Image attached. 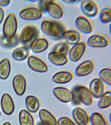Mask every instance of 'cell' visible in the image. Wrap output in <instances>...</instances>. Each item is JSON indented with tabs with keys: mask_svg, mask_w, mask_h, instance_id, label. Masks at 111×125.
Returning a JSON list of instances; mask_svg holds the SVG:
<instances>
[{
	"mask_svg": "<svg viewBox=\"0 0 111 125\" xmlns=\"http://www.w3.org/2000/svg\"><path fill=\"white\" fill-rule=\"evenodd\" d=\"M42 32L52 40H60L64 38L66 31L64 25L57 21L52 20H44L41 25Z\"/></svg>",
	"mask_w": 111,
	"mask_h": 125,
	"instance_id": "obj_1",
	"label": "cell"
},
{
	"mask_svg": "<svg viewBox=\"0 0 111 125\" xmlns=\"http://www.w3.org/2000/svg\"><path fill=\"white\" fill-rule=\"evenodd\" d=\"M73 100L75 103H81L87 105L92 104L93 102V96L89 89L85 86H78L73 89Z\"/></svg>",
	"mask_w": 111,
	"mask_h": 125,
	"instance_id": "obj_2",
	"label": "cell"
},
{
	"mask_svg": "<svg viewBox=\"0 0 111 125\" xmlns=\"http://www.w3.org/2000/svg\"><path fill=\"white\" fill-rule=\"evenodd\" d=\"M40 7L43 11H46L53 18H61L64 14L63 8L59 3L54 0L40 1Z\"/></svg>",
	"mask_w": 111,
	"mask_h": 125,
	"instance_id": "obj_3",
	"label": "cell"
},
{
	"mask_svg": "<svg viewBox=\"0 0 111 125\" xmlns=\"http://www.w3.org/2000/svg\"><path fill=\"white\" fill-rule=\"evenodd\" d=\"M38 30L34 25H29L25 26L20 32L19 41L25 46L31 47L33 43L38 39Z\"/></svg>",
	"mask_w": 111,
	"mask_h": 125,
	"instance_id": "obj_4",
	"label": "cell"
},
{
	"mask_svg": "<svg viewBox=\"0 0 111 125\" xmlns=\"http://www.w3.org/2000/svg\"><path fill=\"white\" fill-rule=\"evenodd\" d=\"M18 23L16 15L13 13H10L7 17L3 26V36L7 38L14 37L16 34Z\"/></svg>",
	"mask_w": 111,
	"mask_h": 125,
	"instance_id": "obj_5",
	"label": "cell"
},
{
	"mask_svg": "<svg viewBox=\"0 0 111 125\" xmlns=\"http://www.w3.org/2000/svg\"><path fill=\"white\" fill-rule=\"evenodd\" d=\"M43 11L40 7L32 6L23 9L19 13L22 19L28 21H35L41 18Z\"/></svg>",
	"mask_w": 111,
	"mask_h": 125,
	"instance_id": "obj_6",
	"label": "cell"
},
{
	"mask_svg": "<svg viewBox=\"0 0 111 125\" xmlns=\"http://www.w3.org/2000/svg\"><path fill=\"white\" fill-rule=\"evenodd\" d=\"M81 8L84 14L89 17L96 16L99 11L97 4L94 1L91 0L81 1Z\"/></svg>",
	"mask_w": 111,
	"mask_h": 125,
	"instance_id": "obj_7",
	"label": "cell"
},
{
	"mask_svg": "<svg viewBox=\"0 0 111 125\" xmlns=\"http://www.w3.org/2000/svg\"><path fill=\"white\" fill-rule=\"evenodd\" d=\"M110 44L109 39L102 34H96L91 36L87 41V44L92 48H104Z\"/></svg>",
	"mask_w": 111,
	"mask_h": 125,
	"instance_id": "obj_8",
	"label": "cell"
},
{
	"mask_svg": "<svg viewBox=\"0 0 111 125\" xmlns=\"http://www.w3.org/2000/svg\"><path fill=\"white\" fill-rule=\"evenodd\" d=\"M29 67L32 70L39 73H44L48 70L46 63L40 58L34 55H31L28 61Z\"/></svg>",
	"mask_w": 111,
	"mask_h": 125,
	"instance_id": "obj_9",
	"label": "cell"
},
{
	"mask_svg": "<svg viewBox=\"0 0 111 125\" xmlns=\"http://www.w3.org/2000/svg\"><path fill=\"white\" fill-rule=\"evenodd\" d=\"M77 28L84 34H89L92 32L93 26L90 20L84 16H80L75 21Z\"/></svg>",
	"mask_w": 111,
	"mask_h": 125,
	"instance_id": "obj_10",
	"label": "cell"
},
{
	"mask_svg": "<svg viewBox=\"0 0 111 125\" xmlns=\"http://www.w3.org/2000/svg\"><path fill=\"white\" fill-rule=\"evenodd\" d=\"M86 45L84 42H79L74 45L69 52V56L73 62H77L82 57L85 52Z\"/></svg>",
	"mask_w": 111,
	"mask_h": 125,
	"instance_id": "obj_11",
	"label": "cell"
},
{
	"mask_svg": "<svg viewBox=\"0 0 111 125\" xmlns=\"http://www.w3.org/2000/svg\"><path fill=\"white\" fill-rule=\"evenodd\" d=\"M53 94L60 101L64 103H69L73 101L72 92L67 88L58 87L53 89Z\"/></svg>",
	"mask_w": 111,
	"mask_h": 125,
	"instance_id": "obj_12",
	"label": "cell"
},
{
	"mask_svg": "<svg viewBox=\"0 0 111 125\" xmlns=\"http://www.w3.org/2000/svg\"><path fill=\"white\" fill-rule=\"evenodd\" d=\"M95 64L93 61L90 59L80 63L76 68L75 73L80 77L87 76L94 70Z\"/></svg>",
	"mask_w": 111,
	"mask_h": 125,
	"instance_id": "obj_13",
	"label": "cell"
},
{
	"mask_svg": "<svg viewBox=\"0 0 111 125\" xmlns=\"http://www.w3.org/2000/svg\"><path fill=\"white\" fill-rule=\"evenodd\" d=\"M89 90L93 97L100 98L104 94L105 90L103 81L100 78H94L90 84Z\"/></svg>",
	"mask_w": 111,
	"mask_h": 125,
	"instance_id": "obj_14",
	"label": "cell"
},
{
	"mask_svg": "<svg viewBox=\"0 0 111 125\" xmlns=\"http://www.w3.org/2000/svg\"><path fill=\"white\" fill-rule=\"evenodd\" d=\"M12 85L16 94L19 96L24 94L27 87V82L23 75L18 74L15 76L13 79Z\"/></svg>",
	"mask_w": 111,
	"mask_h": 125,
	"instance_id": "obj_15",
	"label": "cell"
},
{
	"mask_svg": "<svg viewBox=\"0 0 111 125\" xmlns=\"http://www.w3.org/2000/svg\"><path fill=\"white\" fill-rule=\"evenodd\" d=\"M72 116L75 122L78 125H87L89 122V117L87 112L80 107L74 108Z\"/></svg>",
	"mask_w": 111,
	"mask_h": 125,
	"instance_id": "obj_16",
	"label": "cell"
},
{
	"mask_svg": "<svg viewBox=\"0 0 111 125\" xmlns=\"http://www.w3.org/2000/svg\"><path fill=\"white\" fill-rule=\"evenodd\" d=\"M1 104L3 111L6 115H11L14 112L15 109L14 102L8 94L5 93L2 95Z\"/></svg>",
	"mask_w": 111,
	"mask_h": 125,
	"instance_id": "obj_17",
	"label": "cell"
},
{
	"mask_svg": "<svg viewBox=\"0 0 111 125\" xmlns=\"http://www.w3.org/2000/svg\"><path fill=\"white\" fill-rule=\"evenodd\" d=\"M39 116L41 123L44 125H57V121L55 116L46 109L40 110Z\"/></svg>",
	"mask_w": 111,
	"mask_h": 125,
	"instance_id": "obj_18",
	"label": "cell"
},
{
	"mask_svg": "<svg viewBox=\"0 0 111 125\" xmlns=\"http://www.w3.org/2000/svg\"><path fill=\"white\" fill-rule=\"evenodd\" d=\"M48 58L51 63L57 66L65 65L68 61L67 56L54 51L50 52L49 53Z\"/></svg>",
	"mask_w": 111,
	"mask_h": 125,
	"instance_id": "obj_19",
	"label": "cell"
},
{
	"mask_svg": "<svg viewBox=\"0 0 111 125\" xmlns=\"http://www.w3.org/2000/svg\"><path fill=\"white\" fill-rule=\"evenodd\" d=\"M73 77V75L71 72L62 71L55 73L52 77V80L57 83L65 84L71 81Z\"/></svg>",
	"mask_w": 111,
	"mask_h": 125,
	"instance_id": "obj_20",
	"label": "cell"
},
{
	"mask_svg": "<svg viewBox=\"0 0 111 125\" xmlns=\"http://www.w3.org/2000/svg\"><path fill=\"white\" fill-rule=\"evenodd\" d=\"M64 38L67 44L74 45L79 42L81 37L77 31L72 29L65 31Z\"/></svg>",
	"mask_w": 111,
	"mask_h": 125,
	"instance_id": "obj_21",
	"label": "cell"
},
{
	"mask_svg": "<svg viewBox=\"0 0 111 125\" xmlns=\"http://www.w3.org/2000/svg\"><path fill=\"white\" fill-rule=\"evenodd\" d=\"M49 44L48 41L44 38H38L32 44L31 48L35 53H40L45 51L48 48Z\"/></svg>",
	"mask_w": 111,
	"mask_h": 125,
	"instance_id": "obj_22",
	"label": "cell"
},
{
	"mask_svg": "<svg viewBox=\"0 0 111 125\" xmlns=\"http://www.w3.org/2000/svg\"><path fill=\"white\" fill-rule=\"evenodd\" d=\"M26 105L29 111L31 113H36L39 109L40 102L36 97L33 95H29L26 98Z\"/></svg>",
	"mask_w": 111,
	"mask_h": 125,
	"instance_id": "obj_23",
	"label": "cell"
},
{
	"mask_svg": "<svg viewBox=\"0 0 111 125\" xmlns=\"http://www.w3.org/2000/svg\"><path fill=\"white\" fill-rule=\"evenodd\" d=\"M30 53L29 47L24 46L15 49L12 52V56L15 60L22 61L25 60L29 56Z\"/></svg>",
	"mask_w": 111,
	"mask_h": 125,
	"instance_id": "obj_24",
	"label": "cell"
},
{
	"mask_svg": "<svg viewBox=\"0 0 111 125\" xmlns=\"http://www.w3.org/2000/svg\"><path fill=\"white\" fill-rule=\"evenodd\" d=\"M11 71V64L9 60L4 59L0 62V78L5 80L8 78Z\"/></svg>",
	"mask_w": 111,
	"mask_h": 125,
	"instance_id": "obj_25",
	"label": "cell"
},
{
	"mask_svg": "<svg viewBox=\"0 0 111 125\" xmlns=\"http://www.w3.org/2000/svg\"><path fill=\"white\" fill-rule=\"evenodd\" d=\"M19 119L20 125H34V120L33 116L25 109H23L20 111Z\"/></svg>",
	"mask_w": 111,
	"mask_h": 125,
	"instance_id": "obj_26",
	"label": "cell"
},
{
	"mask_svg": "<svg viewBox=\"0 0 111 125\" xmlns=\"http://www.w3.org/2000/svg\"><path fill=\"white\" fill-rule=\"evenodd\" d=\"M19 37L15 35L11 38H7L2 35L0 38V44L3 47L10 48L17 46L19 42Z\"/></svg>",
	"mask_w": 111,
	"mask_h": 125,
	"instance_id": "obj_27",
	"label": "cell"
},
{
	"mask_svg": "<svg viewBox=\"0 0 111 125\" xmlns=\"http://www.w3.org/2000/svg\"><path fill=\"white\" fill-rule=\"evenodd\" d=\"M111 104V93L109 91L103 94L98 103L99 108L104 109L110 107Z\"/></svg>",
	"mask_w": 111,
	"mask_h": 125,
	"instance_id": "obj_28",
	"label": "cell"
},
{
	"mask_svg": "<svg viewBox=\"0 0 111 125\" xmlns=\"http://www.w3.org/2000/svg\"><path fill=\"white\" fill-rule=\"evenodd\" d=\"M90 120L92 125H108L104 117L98 112L92 113L91 116Z\"/></svg>",
	"mask_w": 111,
	"mask_h": 125,
	"instance_id": "obj_29",
	"label": "cell"
},
{
	"mask_svg": "<svg viewBox=\"0 0 111 125\" xmlns=\"http://www.w3.org/2000/svg\"><path fill=\"white\" fill-rule=\"evenodd\" d=\"M100 21L103 23H108L111 21V9L110 7H106L103 9L99 15Z\"/></svg>",
	"mask_w": 111,
	"mask_h": 125,
	"instance_id": "obj_30",
	"label": "cell"
},
{
	"mask_svg": "<svg viewBox=\"0 0 111 125\" xmlns=\"http://www.w3.org/2000/svg\"><path fill=\"white\" fill-rule=\"evenodd\" d=\"M100 79L108 84H111V68H106L102 69L99 73Z\"/></svg>",
	"mask_w": 111,
	"mask_h": 125,
	"instance_id": "obj_31",
	"label": "cell"
},
{
	"mask_svg": "<svg viewBox=\"0 0 111 125\" xmlns=\"http://www.w3.org/2000/svg\"><path fill=\"white\" fill-rule=\"evenodd\" d=\"M70 47L66 42L58 43L53 47L52 51L57 52L67 56L69 52Z\"/></svg>",
	"mask_w": 111,
	"mask_h": 125,
	"instance_id": "obj_32",
	"label": "cell"
},
{
	"mask_svg": "<svg viewBox=\"0 0 111 125\" xmlns=\"http://www.w3.org/2000/svg\"><path fill=\"white\" fill-rule=\"evenodd\" d=\"M58 125H76L70 118L66 117H61L57 121Z\"/></svg>",
	"mask_w": 111,
	"mask_h": 125,
	"instance_id": "obj_33",
	"label": "cell"
},
{
	"mask_svg": "<svg viewBox=\"0 0 111 125\" xmlns=\"http://www.w3.org/2000/svg\"><path fill=\"white\" fill-rule=\"evenodd\" d=\"M9 0H0V6L2 7H6L9 5L10 2Z\"/></svg>",
	"mask_w": 111,
	"mask_h": 125,
	"instance_id": "obj_34",
	"label": "cell"
},
{
	"mask_svg": "<svg viewBox=\"0 0 111 125\" xmlns=\"http://www.w3.org/2000/svg\"><path fill=\"white\" fill-rule=\"evenodd\" d=\"M4 16V10L1 7H0V24L2 22Z\"/></svg>",
	"mask_w": 111,
	"mask_h": 125,
	"instance_id": "obj_35",
	"label": "cell"
},
{
	"mask_svg": "<svg viewBox=\"0 0 111 125\" xmlns=\"http://www.w3.org/2000/svg\"><path fill=\"white\" fill-rule=\"evenodd\" d=\"M62 1L64 2L67 3L68 4L73 3H75L76 1L75 0H63Z\"/></svg>",
	"mask_w": 111,
	"mask_h": 125,
	"instance_id": "obj_36",
	"label": "cell"
},
{
	"mask_svg": "<svg viewBox=\"0 0 111 125\" xmlns=\"http://www.w3.org/2000/svg\"><path fill=\"white\" fill-rule=\"evenodd\" d=\"M3 125H11V124L9 122H6Z\"/></svg>",
	"mask_w": 111,
	"mask_h": 125,
	"instance_id": "obj_37",
	"label": "cell"
},
{
	"mask_svg": "<svg viewBox=\"0 0 111 125\" xmlns=\"http://www.w3.org/2000/svg\"><path fill=\"white\" fill-rule=\"evenodd\" d=\"M28 1L29 2H35L37 1L38 0H28Z\"/></svg>",
	"mask_w": 111,
	"mask_h": 125,
	"instance_id": "obj_38",
	"label": "cell"
},
{
	"mask_svg": "<svg viewBox=\"0 0 111 125\" xmlns=\"http://www.w3.org/2000/svg\"><path fill=\"white\" fill-rule=\"evenodd\" d=\"M37 125H43V124H42V123H41V122H39V123H38V124H37Z\"/></svg>",
	"mask_w": 111,
	"mask_h": 125,
	"instance_id": "obj_39",
	"label": "cell"
},
{
	"mask_svg": "<svg viewBox=\"0 0 111 125\" xmlns=\"http://www.w3.org/2000/svg\"><path fill=\"white\" fill-rule=\"evenodd\" d=\"M110 121H111V114H110Z\"/></svg>",
	"mask_w": 111,
	"mask_h": 125,
	"instance_id": "obj_40",
	"label": "cell"
},
{
	"mask_svg": "<svg viewBox=\"0 0 111 125\" xmlns=\"http://www.w3.org/2000/svg\"><path fill=\"white\" fill-rule=\"evenodd\" d=\"M0 115H1V113H0Z\"/></svg>",
	"mask_w": 111,
	"mask_h": 125,
	"instance_id": "obj_41",
	"label": "cell"
},
{
	"mask_svg": "<svg viewBox=\"0 0 111 125\" xmlns=\"http://www.w3.org/2000/svg\"></svg>",
	"mask_w": 111,
	"mask_h": 125,
	"instance_id": "obj_42",
	"label": "cell"
}]
</instances>
